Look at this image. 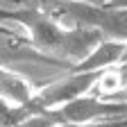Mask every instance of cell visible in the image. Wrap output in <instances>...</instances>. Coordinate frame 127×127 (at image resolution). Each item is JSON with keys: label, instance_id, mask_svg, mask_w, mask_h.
Masks as SVG:
<instances>
[{"label": "cell", "instance_id": "cell-5", "mask_svg": "<svg viewBox=\"0 0 127 127\" xmlns=\"http://www.w3.org/2000/svg\"><path fill=\"white\" fill-rule=\"evenodd\" d=\"M0 64L11 66L14 64H41V66H61V64L43 57L41 52L34 50V45L30 43V39H18L11 32L0 30Z\"/></svg>", "mask_w": 127, "mask_h": 127}, {"label": "cell", "instance_id": "cell-11", "mask_svg": "<svg viewBox=\"0 0 127 127\" xmlns=\"http://www.w3.org/2000/svg\"><path fill=\"white\" fill-rule=\"evenodd\" d=\"M123 64H127V52H125V57H123Z\"/></svg>", "mask_w": 127, "mask_h": 127}, {"label": "cell", "instance_id": "cell-9", "mask_svg": "<svg viewBox=\"0 0 127 127\" xmlns=\"http://www.w3.org/2000/svg\"><path fill=\"white\" fill-rule=\"evenodd\" d=\"M14 114V109L7 104V102H2V100H0V116H11Z\"/></svg>", "mask_w": 127, "mask_h": 127}, {"label": "cell", "instance_id": "cell-10", "mask_svg": "<svg viewBox=\"0 0 127 127\" xmlns=\"http://www.w3.org/2000/svg\"><path fill=\"white\" fill-rule=\"evenodd\" d=\"M109 5H116V7H127V0H109Z\"/></svg>", "mask_w": 127, "mask_h": 127}, {"label": "cell", "instance_id": "cell-3", "mask_svg": "<svg viewBox=\"0 0 127 127\" xmlns=\"http://www.w3.org/2000/svg\"><path fill=\"white\" fill-rule=\"evenodd\" d=\"M114 118H127V98H104L98 93H89L57 109L43 111L39 116L23 120V127H57V125L114 120Z\"/></svg>", "mask_w": 127, "mask_h": 127}, {"label": "cell", "instance_id": "cell-8", "mask_svg": "<svg viewBox=\"0 0 127 127\" xmlns=\"http://www.w3.org/2000/svg\"><path fill=\"white\" fill-rule=\"evenodd\" d=\"M57 127H127V118L95 120V123H77V125H57Z\"/></svg>", "mask_w": 127, "mask_h": 127}, {"label": "cell", "instance_id": "cell-4", "mask_svg": "<svg viewBox=\"0 0 127 127\" xmlns=\"http://www.w3.org/2000/svg\"><path fill=\"white\" fill-rule=\"evenodd\" d=\"M102 73H84V70H73L70 68L68 75L57 77L55 82H48L41 89H36V93L32 95V100L25 107L16 109L14 114L18 116V120L23 123V120H27L32 116H39V114H43V111L57 109L61 104L70 102V100L82 98V95L95 93Z\"/></svg>", "mask_w": 127, "mask_h": 127}, {"label": "cell", "instance_id": "cell-2", "mask_svg": "<svg viewBox=\"0 0 127 127\" xmlns=\"http://www.w3.org/2000/svg\"><path fill=\"white\" fill-rule=\"evenodd\" d=\"M43 11L59 18L66 25H79L100 32L104 39L127 41V7L116 5H95L84 0H43Z\"/></svg>", "mask_w": 127, "mask_h": 127}, {"label": "cell", "instance_id": "cell-6", "mask_svg": "<svg viewBox=\"0 0 127 127\" xmlns=\"http://www.w3.org/2000/svg\"><path fill=\"white\" fill-rule=\"evenodd\" d=\"M34 93H36V89L27 75H23L18 68L0 64V100L2 102H7L16 111V109L25 107Z\"/></svg>", "mask_w": 127, "mask_h": 127}, {"label": "cell", "instance_id": "cell-1", "mask_svg": "<svg viewBox=\"0 0 127 127\" xmlns=\"http://www.w3.org/2000/svg\"><path fill=\"white\" fill-rule=\"evenodd\" d=\"M7 18L18 23L34 50L43 57L52 59L61 66H75L79 64L104 36L95 30L79 27V25H66L59 18L50 16L43 9H18L9 11Z\"/></svg>", "mask_w": 127, "mask_h": 127}, {"label": "cell", "instance_id": "cell-7", "mask_svg": "<svg viewBox=\"0 0 127 127\" xmlns=\"http://www.w3.org/2000/svg\"><path fill=\"white\" fill-rule=\"evenodd\" d=\"M127 52V41L120 39H102L93 50L73 66V70H84V73H102L107 68H114L123 64V57Z\"/></svg>", "mask_w": 127, "mask_h": 127}]
</instances>
